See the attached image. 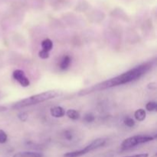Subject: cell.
<instances>
[{
  "mask_svg": "<svg viewBox=\"0 0 157 157\" xmlns=\"http://www.w3.org/2000/svg\"><path fill=\"white\" fill-rule=\"evenodd\" d=\"M153 61H149V62L140 64V65L130 69L127 71L117 75L114 78H112L110 79L107 80V81H103V82L98 83V84H94L90 87H86V88L80 90L78 92V95L79 96H85V95L90 94L94 93V92L107 90V89L133 82V81L140 79L141 77L146 75L153 67Z\"/></svg>",
  "mask_w": 157,
  "mask_h": 157,
  "instance_id": "1",
  "label": "cell"
},
{
  "mask_svg": "<svg viewBox=\"0 0 157 157\" xmlns=\"http://www.w3.org/2000/svg\"><path fill=\"white\" fill-rule=\"evenodd\" d=\"M59 95L60 93L57 90H48V91L42 92V93L32 95L29 98H24L21 101H17L15 104H12V108L15 109V110H18V109L31 107V106L40 104V103L55 99Z\"/></svg>",
  "mask_w": 157,
  "mask_h": 157,
  "instance_id": "2",
  "label": "cell"
},
{
  "mask_svg": "<svg viewBox=\"0 0 157 157\" xmlns=\"http://www.w3.org/2000/svg\"><path fill=\"white\" fill-rule=\"evenodd\" d=\"M106 143H107V140L104 139V138H98V139L92 141L90 144H88L84 149L66 153L65 154H64V157H81L90 153V152L104 147Z\"/></svg>",
  "mask_w": 157,
  "mask_h": 157,
  "instance_id": "3",
  "label": "cell"
},
{
  "mask_svg": "<svg viewBox=\"0 0 157 157\" xmlns=\"http://www.w3.org/2000/svg\"><path fill=\"white\" fill-rule=\"evenodd\" d=\"M153 140L154 137L149 135H136L124 140L121 147L122 150H130L140 144H147L150 141H153Z\"/></svg>",
  "mask_w": 157,
  "mask_h": 157,
  "instance_id": "4",
  "label": "cell"
},
{
  "mask_svg": "<svg viewBox=\"0 0 157 157\" xmlns=\"http://www.w3.org/2000/svg\"><path fill=\"white\" fill-rule=\"evenodd\" d=\"M12 78L15 81H16L21 87H27L30 85V81L27 76L25 75V72L20 69H16L12 73Z\"/></svg>",
  "mask_w": 157,
  "mask_h": 157,
  "instance_id": "5",
  "label": "cell"
},
{
  "mask_svg": "<svg viewBox=\"0 0 157 157\" xmlns=\"http://www.w3.org/2000/svg\"><path fill=\"white\" fill-rule=\"evenodd\" d=\"M65 110L62 107L60 106H55V107H51L50 113L53 117L61 118L65 115Z\"/></svg>",
  "mask_w": 157,
  "mask_h": 157,
  "instance_id": "6",
  "label": "cell"
},
{
  "mask_svg": "<svg viewBox=\"0 0 157 157\" xmlns=\"http://www.w3.org/2000/svg\"><path fill=\"white\" fill-rule=\"evenodd\" d=\"M42 153L39 152H34V151H24V152H18V153H15L12 157H43Z\"/></svg>",
  "mask_w": 157,
  "mask_h": 157,
  "instance_id": "7",
  "label": "cell"
},
{
  "mask_svg": "<svg viewBox=\"0 0 157 157\" xmlns=\"http://www.w3.org/2000/svg\"><path fill=\"white\" fill-rule=\"evenodd\" d=\"M71 63V58L69 55H65L62 58V59L61 60V62H60V68L61 70H67V68L70 66Z\"/></svg>",
  "mask_w": 157,
  "mask_h": 157,
  "instance_id": "8",
  "label": "cell"
},
{
  "mask_svg": "<svg viewBox=\"0 0 157 157\" xmlns=\"http://www.w3.org/2000/svg\"><path fill=\"white\" fill-rule=\"evenodd\" d=\"M146 117H147V113H146V110L144 109H138L135 111L134 117L137 121H140V122L144 121L145 120Z\"/></svg>",
  "mask_w": 157,
  "mask_h": 157,
  "instance_id": "9",
  "label": "cell"
},
{
  "mask_svg": "<svg viewBox=\"0 0 157 157\" xmlns=\"http://www.w3.org/2000/svg\"><path fill=\"white\" fill-rule=\"evenodd\" d=\"M41 48L42 50L49 52L53 48V42L50 38H45L41 41Z\"/></svg>",
  "mask_w": 157,
  "mask_h": 157,
  "instance_id": "10",
  "label": "cell"
},
{
  "mask_svg": "<svg viewBox=\"0 0 157 157\" xmlns=\"http://www.w3.org/2000/svg\"><path fill=\"white\" fill-rule=\"evenodd\" d=\"M65 114L67 115V117L68 118L71 120H78L80 118V113L76 110H74V109H69L66 111Z\"/></svg>",
  "mask_w": 157,
  "mask_h": 157,
  "instance_id": "11",
  "label": "cell"
},
{
  "mask_svg": "<svg viewBox=\"0 0 157 157\" xmlns=\"http://www.w3.org/2000/svg\"><path fill=\"white\" fill-rule=\"evenodd\" d=\"M157 104L156 101H150L146 104V110L148 111H156Z\"/></svg>",
  "mask_w": 157,
  "mask_h": 157,
  "instance_id": "12",
  "label": "cell"
},
{
  "mask_svg": "<svg viewBox=\"0 0 157 157\" xmlns=\"http://www.w3.org/2000/svg\"><path fill=\"white\" fill-rule=\"evenodd\" d=\"M124 124L127 126V127H134L135 123H136V122H135V121L133 119V118L129 117H126L125 119H124Z\"/></svg>",
  "mask_w": 157,
  "mask_h": 157,
  "instance_id": "13",
  "label": "cell"
},
{
  "mask_svg": "<svg viewBox=\"0 0 157 157\" xmlns=\"http://www.w3.org/2000/svg\"><path fill=\"white\" fill-rule=\"evenodd\" d=\"M8 135L6 134V132L2 130H0V144H3L7 142Z\"/></svg>",
  "mask_w": 157,
  "mask_h": 157,
  "instance_id": "14",
  "label": "cell"
},
{
  "mask_svg": "<svg viewBox=\"0 0 157 157\" xmlns=\"http://www.w3.org/2000/svg\"><path fill=\"white\" fill-rule=\"evenodd\" d=\"M38 56L39 58H41V59H47L50 57V54H49L48 52H46V51H44L41 49L39 52H38Z\"/></svg>",
  "mask_w": 157,
  "mask_h": 157,
  "instance_id": "15",
  "label": "cell"
},
{
  "mask_svg": "<svg viewBox=\"0 0 157 157\" xmlns=\"http://www.w3.org/2000/svg\"><path fill=\"white\" fill-rule=\"evenodd\" d=\"M84 120L87 123H92L95 120V117L92 113H87L84 115Z\"/></svg>",
  "mask_w": 157,
  "mask_h": 157,
  "instance_id": "16",
  "label": "cell"
},
{
  "mask_svg": "<svg viewBox=\"0 0 157 157\" xmlns=\"http://www.w3.org/2000/svg\"><path fill=\"white\" fill-rule=\"evenodd\" d=\"M18 117L20 121H22V122H25V121H27L28 117H29V115H28V113H25V112H21V113H20L18 115Z\"/></svg>",
  "mask_w": 157,
  "mask_h": 157,
  "instance_id": "17",
  "label": "cell"
},
{
  "mask_svg": "<svg viewBox=\"0 0 157 157\" xmlns=\"http://www.w3.org/2000/svg\"><path fill=\"white\" fill-rule=\"evenodd\" d=\"M64 137H65V139L67 140H72L73 136H72L71 133L70 131H65V133H64Z\"/></svg>",
  "mask_w": 157,
  "mask_h": 157,
  "instance_id": "18",
  "label": "cell"
},
{
  "mask_svg": "<svg viewBox=\"0 0 157 157\" xmlns=\"http://www.w3.org/2000/svg\"><path fill=\"white\" fill-rule=\"evenodd\" d=\"M124 157H149V154L148 153H140V154H135L133 155V156Z\"/></svg>",
  "mask_w": 157,
  "mask_h": 157,
  "instance_id": "19",
  "label": "cell"
},
{
  "mask_svg": "<svg viewBox=\"0 0 157 157\" xmlns=\"http://www.w3.org/2000/svg\"><path fill=\"white\" fill-rule=\"evenodd\" d=\"M147 87H148V89H150V90H156V83H154V82L150 83V84H148Z\"/></svg>",
  "mask_w": 157,
  "mask_h": 157,
  "instance_id": "20",
  "label": "cell"
},
{
  "mask_svg": "<svg viewBox=\"0 0 157 157\" xmlns=\"http://www.w3.org/2000/svg\"><path fill=\"white\" fill-rule=\"evenodd\" d=\"M8 110V108L6 107H5V106H1L0 105V112H4V111H6V110Z\"/></svg>",
  "mask_w": 157,
  "mask_h": 157,
  "instance_id": "21",
  "label": "cell"
},
{
  "mask_svg": "<svg viewBox=\"0 0 157 157\" xmlns=\"http://www.w3.org/2000/svg\"><path fill=\"white\" fill-rule=\"evenodd\" d=\"M2 96H3V94H2V93L1 91H0V100L2 99Z\"/></svg>",
  "mask_w": 157,
  "mask_h": 157,
  "instance_id": "22",
  "label": "cell"
},
{
  "mask_svg": "<svg viewBox=\"0 0 157 157\" xmlns=\"http://www.w3.org/2000/svg\"><path fill=\"white\" fill-rule=\"evenodd\" d=\"M0 157H1V156H0Z\"/></svg>",
  "mask_w": 157,
  "mask_h": 157,
  "instance_id": "23",
  "label": "cell"
}]
</instances>
